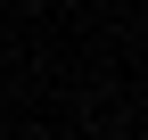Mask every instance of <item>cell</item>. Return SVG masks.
Here are the masks:
<instances>
[]
</instances>
